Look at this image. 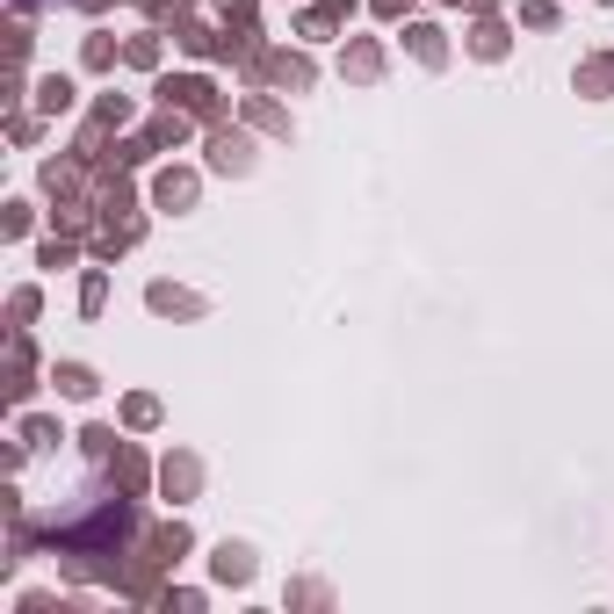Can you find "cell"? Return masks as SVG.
<instances>
[{
  "label": "cell",
  "mask_w": 614,
  "mask_h": 614,
  "mask_svg": "<svg viewBox=\"0 0 614 614\" xmlns=\"http://www.w3.org/2000/svg\"><path fill=\"white\" fill-rule=\"evenodd\" d=\"M159 94H166V101H181V108H217V94H210L203 80H166Z\"/></svg>",
  "instance_id": "cell-1"
},
{
  "label": "cell",
  "mask_w": 614,
  "mask_h": 614,
  "mask_svg": "<svg viewBox=\"0 0 614 614\" xmlns=\"http://www.w3.org/2000/svg\"><path fill=\"white\" fill-rule=\"evenodd\" d=\"M210 159H217V166H232V174H239V166H246V138H232V131H217V145H210Z\"/></svg>",
  "instance_id": "cell-2"
},
{
  "label": "cell",
  "mask_w": 614,
  "mask_h": 614,
  "mask_svg": "<svg viewBox=\"0 0 614 614\" xmlns=\"http://www.w3.org/2000/svg\"><path fill=\"white\" fill-rule=\"evenodd\" d=\"M578 87H586V94H607V87H614V59H593V66L578 73Z\"/></svg>",
  "instance_id": "cell-3"
},
{
  "label": "cell",
  "mask_w": 614,
  "mask_h": 614,
  "mask_svg": "<svg viewBox=\"0 0 614 614\" xmlns=\"http://www.w3.org/2000/svg\"><path fill=\"white\" fill-rule=\"evenodd\" d=\"M188 195H195V181H188V174H166V181H159V203H166V210L188 203Z\"/></svg>",
  "instance_id": "cell-4"
},
{
  "label": "cell",
  "mask_w": 614,
  "mask_h": 614,
  "mask_svg": "<svg viewBox=\"0 0 614 614\" xmlns=\"http://www.w3.org/2000/svg\"><path fill=\"white\" fill-rule=\"evenodd\" d=\"M59 383H66V390H73V398H87V390H94V376H87V369H80V362H66V369H59Z\"/></svg>",
  "instance_id": "cell-5"
},
{
  "label": "cell",
  "mask_w": 614,
  "mask_h": 614,
  "mask_svg": "<svg viewBox=\"0 0 614 614\" xmlns=\"http://www.w3.org/2000/svg\"><path fill=\"white\" fill-rule=\"evenodd\" d=\"M152 304H159V311H195V297H181V290H166V283L152 290Z\"/></svg>",
  "instance_id": "cell-6"
}]
</instances>
